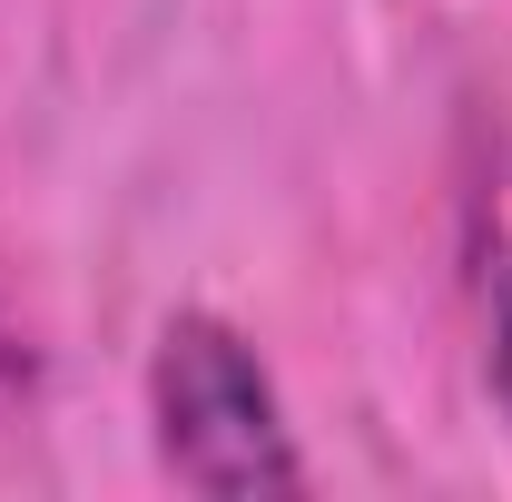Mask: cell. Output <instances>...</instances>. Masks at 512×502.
<instances>
[{
	"label": "cell",
	"mask_w": 512,
	"mask_h": 502,
	"mask_svg": "<svg viewBox=\"0 0 512 502\" xmlns=\"http://www.w3.org/2000/svg\"><path fill=\"white\" fill-rule=\"evenodd\" d=\"M148 434H158V473L188 483V493H306V453L286 424V394L266 375L247 325L207 306H178L158 325V355H148Z\"/></svg>",
	"instance_id": "1"
},
{
	"label": "cell",
	"mask_w": 512,
	"mask_h": 502,
	"mask_svg": "<svg viewBox=\"0 0 512 502\" xmlns=\"http://www.w3.org/2000/svg\"><path fill=\"white\" fill-rule=\"evenodd\" d=\"M483 365H493V394H503V414H512V227H503V247H493V276H483Z\"/></svg>",
	"instance_id": "2"
},
{
	"label": "cell",
	"mask_w": 512,
	"mask_h": 502,
	"mask_svg": "<svg viewBox=\"0 0 512 502\" xmlns=\"http://www.w3.org/2000/svg\"><path fill=\"white\" fill-rule=\"evenodd\" d=\"M0 365H10V335H0Z\"/></svg>",
	"instance_id": "3"
}]
</instances>
